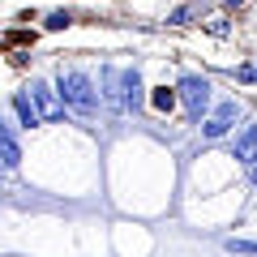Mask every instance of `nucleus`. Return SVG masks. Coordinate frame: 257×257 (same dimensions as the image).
<instances>
[{
  "label": "nucleus",
  "mask_w": 257,
  "mask_h": 257,
  "mask_svg": "<svg viewBox=\"0 0 257 257\" xmlns=\"http://www.w3.org/2000/svg\"><path fill=\"white\" fill-rule=\"evenodd\" d=\"M150 103H155V111H176V90L172 86H159V90L150 94Z\"/></svg>",
  "instance_id": "nucleus-9"
},
{
  "label": "nucleus",
  "mask_w": 257,
  "mask_h": 257,
  "mask_svg": "<svg viewBox=\"0 0 257 257\" xmlns=\"http://www.w3.org/2000/svg\"><path fill=\"white\" fill-rule=\"evenodd\" d=\"M193 18H202V0H189V5H176L167 13V26H189Z\"/></svg>",
  "instance_id": "nucleus-7"
},
{
  "label": "nucleus",
  "mask_w": 257,
  "mask_h": 257,
  "mask_svg": "<svg viewBox=\"0 0 257 257\" xmlns=\"http://www.w3.org/2000/svg\"><path fill=\"white\" fill-rule=\"evenodd\" d=\"M223 248L236 257H257V240H244V236H227L223 240Z\"/></svg>",
  "instance_id": "nucleus-8"
},
{
  "label": "nucleus",
  "mask_w": 257,
  "mask_h": 257,
  "mask_svg": "<svg viewBox=\"0 0 257 257\" xmlns=\"http://www.w3.org/2000/svg\"><path fill=\"white\" fill-rule=\"evenodd\" d=\"M206 30H210L214 39H227V35H231V26H227V18H210V22H206Z\"/></svg>",
  "instance_id": "nucleus-12"
},
{
  "label": "nucleus",
  "mask_w": 257,
  "mask_h": 257,
  "mask_svg": "<svg viewBox=\"0 0 257 257\" xmlns=\"http://www.w3.org/2000/svg\"><path fill=\"white\" fill-rule=\"evenodd\" d=\"M26 99H30V107L39 111V120H60V116H64V103H60V94H56L47 82H35Z\"/></svg>",
  "instance_id": "nucleus-4"
},
{
  "label": "nucleus",
  "mask_w": 257,
  "mask_h": 257,
  "mask_svg": "<svg viewBox=\"0 0 257 257\" xmlns=\"http://www.w3.org/2000/svg\"><path fill=\"white\" fill-rule=\"evenodd\" d=\"M253 210H257V206H253Z\"/></svg>",
  "instance_id": "nucleus-15"
},
{
  "label": "nucleus",
  "mask_w": 257,
  "mask_h": 257,
  "mask_svg": "<svg viewBox=\"0 0 257 257\" xmlns=\"http://www.w3.org/2000/svg\"><path fill=\"white\" fill-rule=\"evenodd\" d=\"M231 73H236V82H244V86H257V60H244V64H236Z\"/></svg>",
  "instance_id": "nucleus-10"
},
{
  "label": "nucleus",
  "mask_w": 257,
  "mask_h": 257,
  "mask_svg": "<svg viewBox=\"0 0 257 257\" xmlns=\"http://www.w3.org/2000/svg\"><path fill=\"white\" fill-rule=\"evenodd\" d=\"M43 26L47 30H64V26H73V13H69V9H56V13H47Z\"/></svg>",
  "instance_id": "nucleus-11"
},
{
  "label": "nucleus",
  "mask_w": 257,
  "mask_h": 257,
  "mask_svg": "<svg viewBox=\"0 0 257 257\" xmlns=\"http://www.w3.org/2000/svg\"><path fill=\"white\" fill-rule=\"evenodd\" d=\"M236 120H240V103L236 99H223V103H214V107H210V116H206L197 128H202L206 142H223V138L236 133Z\"/></svg>",
  "instance_id": "nucleus-3"
},
{
  "label": "nucleus",
  "mask_w": 257,
  "mask_h": 257,
  "mask_svg": "<svg viewBox=\"0 0 257 257\" xmlns=\"http://www.w3.org/2000/svg\"><path fill=\"white\" fill-rule=\"evenodd\" d=\"M56 94H60L64 111L99 116V82H94L86 69H60V77H56Z\"/></svg>",
  "instance_id": "nucleus-1"
},
{
  "label": "nucleus",
  "mask_w": 257,
  "mask_h": 257,
  "mask_svg": "<svg viewBox=\"0 0 257 257\" xmlns=\"http://www.w3.org/2000/svg\"><path fill=\"white\" fill-rule=\"evenodd\" d=\"M253 155H257V124H244L236 138H231V159L248 167V163H253Z\"/></svg>",
  "instance_id": "nucleus-5"
},
{
  "label": "nucleus",
  "mask_w": 257,
  "mask_h": 257,
  "mask_svg": "<svg viewBox=\"0 0 257 257\" xmlns=\"http://www.w3.org/2000/svg\"><path fill=\"white\" fill-rule=\"evenodd\" d=\"M223 5H227V9H240V5H244V0H223Z\"/></svg>",
  "instance_id": "nucleus-14"
},
{
  "label": "nucleus",
  "mask_w": 257,
  "mask_h": 257,
  "mask_svg": "<svg viewBox=\"0 0 257 257\" xmlns=\"http://www.w3.org/2000/svg\"><path fill=\"white\" fill-rule=\"evenodd\" d=\"M248 184L257 189V155H253V163H248Z\"/></svg>",
  "instance_id": "nucleus-13"
},
{
  "label": "nucleus",
  "mask_w": 257,
  "mask_h": 257,
  "mask_svg": "<svg viewBox=\"0 0 257 257\" xmlns=\"http://www.w3.org/2000/svg\"><path fill=\"white\" fill-rule=\"evenodd\" d=\"M13 116H18V124H22V128H35V124H39V111L30 107L26 90H18V94H13Z\"/></svg>",
  "instance_id": "nucleus-6"
},
{
  "label": "nucleus",
  "mask_w": 257,
  "mask_h": 257,
  "mask_svg": "<svg viewBox=\"0 0 257 257\" xmlns=\"http://www.w3.org/2000/svg\"><path fill=\"white\" fill-rule=\"evenodd\" d=\"M176 107L189 116V124H202L206 116H210V107H214V86H210V77H202V73H180L176 77Z\"/></svg>",
  "instance_id": "nucleus-2"
}]
</instances>
